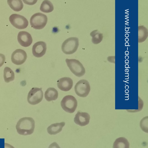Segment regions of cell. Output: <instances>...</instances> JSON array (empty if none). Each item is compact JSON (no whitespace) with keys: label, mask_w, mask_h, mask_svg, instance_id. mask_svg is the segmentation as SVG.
<instances>
[{"label":"cell","mask_w":148,"mask_h":148,"mask_svg":"<svg viewBox=\"0 0 148 148\" xmlns=\"http://www.w3.org/2000/svg\"><path fill=\"white\" fill-rule=\"evenodd\" d=\"M35 128V121L30 117H24L20 119L17 123L16 128L20 135L26 136L32 134Z\"/></svg>","instance_id":"6da1fadb"},{"label":"cell","mask_w":148,"mask_h":148,"mask_svg":"<svg viewBox=\"0 0 148 148\" xmlns=\"http://www.w3.org/2000/svg\"><path fill=\"white\" fill-rule=\"evenodd\" d=\"M79 45V39L77 38L70 37L65 40L62 43V50L65 54H72L77 50Z\"/></svg>","instance_id":"7a4b0ae2"},{"label":"cell","mask_w":148,"mask_h":148,"mask_svg":"<svg viewBox=\"0 0 148 148\" xmlns=\"http://www.w3.org/2000/svg\"><path fill=\"white\" fill-rule=\"evenodd\" d=\"M65 61L70 71L75 76L80 77L84 75L85 69L79 60L75 59L67 58Z\"/></svg>","instance_id":"3957f363"},{"label":"cell","mask_w":148,"mask_h":148,"mask_svg":"<svg viewBox=\"0 0 148 148\" xmlns=\"http://www.w3.org/2000/svg\"><path fill=\"white\" fill-rule=\"evenodd\" d=\"M47 22V17L46 15L40 12H37L31 17L30 22L33 28L37 29H43Z\"/></svg>","instance_id":"277c9868"},{"label":"cell","mask_w":148,"mask_h":148,"mask_svg":"<svg viewBox=\"0 0 148 148\" xmlns=\"http://www.w3.org/2000/svg\"><path fill=\"white\" fill-rule=\"evenodd\" d=\"M61 105L63 109L65 112L72 113L75 110L77 105L76 98L72 95L65 96L61 102Z\"/></svg>","instance_id":"5b68a950"},{"label":"cell","mask_w":148,"mask_h":148,"mask_svg":"<svg viewBox=\"0 0 148 148\" xmlns=\"http://www.w3.org/2000/svg\"><path fill=\"white\" fill-rule=\"evenodd\" d=\"M75 91L79 96L84 97L88 95L90 91V86L89 82L85 79L79 81L75 84Z\"/></svg>","instance_id":"8992f818"},{"label":"cell","mask_w":148,"mask_h":148,"mask_svg":"<svg viewBox=\"0 0 148 148\" xmlns=\"http://www.w3.org/2000/svg\"><path fill=\"white\" fill-rule=\"evenodd\" d=\"M43 97V92L42 88L34 87L32 88L28 93L27 100L32 105H35L40 103Z\"/></svg>","instance_id":"52a82bcc"},{"label":"cell","mask_w":148,"mask_h":148,"mask_svg":"<svg viewBox=\"0 0 148 148\" xmlns=\"http://www.w3.org/2000/svg\"><path fill=\"white\" fill-rule=\"evenodd\" d=\"M9 20L12 25L18 29H24L28 25V21L26 18L20 14H12L10 16Z\"/></svg>","instance_id":"ba28073f"},{"label":"cell","mask_w":148,"mask_h":148,"mask_svg":"<svg viewBox=\"0 0 148 148\" xmlns=\"http://www.w3.org/2000/svg\"><path fill=\"white\" fill-rule=\"evenodd\" d=\"M27 54L26 52L23 49H17L12 53L11 60L13 63L17 65H20L26 61Z\"/></svg>","instance_id":"9c48e42d"},{"label":"cell","mask_w":148,"mask_h":148,"mask_svg":"<svg viewBox=\"0 0 148 148\" xmlns=\"http://www.w3.org/2000/svg\"><path fill=\"white\" fill-rule=\"evenodd\" d=\"M47 50L46 43L39 41L35 43L32 47V53L33 55L37 58L42 57L45 54Z\"/></svg>","instance_id":"30bf717a"},{"label":"cell","mask_w":148,"mask_h":148,"mask_svg":"<svg viewBox=\"0 0 148 148\" xmlns=\"http://www.w3.org/2000/svg\"><path fill=\"white\" fill-rule=\"evenodd\" d=\"M17 40L20 45L25 47L30 46L33 41L31 35L29 33L24 31L19 32L17 36Z\"/></svg>","instance_id":"8fae6325"},{"label":"cell","mask_w":148,"mask_h":148,"mask_svg":"<svg viewBox=\"0 0 148 148\" xmlns=\"http://www.w3.org/2000/svg\"><path fill=\"white\" fill-rule=\"evenodd\" d=\"M90 119V116L88 113L79 111L75 116L74 121L77 125L84 126L89 123Z\"/></svg>","instance_id":"7c38bea8"},{"label":"cell","mask_w":148,"mask_h":148,"mask_svg":"<svg viewBox=\"0 0 148 148\" xmlns=\"http://www.w3.org/2000/svg\"><path fill=\"white\" fill-rule=\"evenodd\" d=\"M57 82L58 88L64 91L70 90L73 86V81L69 77H64L61 78L57 81Z\"/></svg>","instance_id":"4fadbf2b"},{"label":"cell","mask_w":148,"mask_h":148,"mask_svg":"<svg viewBox=\"0 0 148 148\" xmlns=\"http://www.w3.org/2000/svg\"><path fill=\"white\" fill-rule=\"evenodd\" d=\"M65 125V123L64 122L52 124L47 127V132L50 135L56 134L62 130V128Z\"/></svg>","instance_id":"5bb4252c"},{"label":"cell","mask_w":148,"mask_h":148,"mask_svg":"<svg viewBox=\"0 0 148 148\" xmlns=\"http://www.w3.org/2000/svg\"><path fill=\"white\" fill-rule=\"evenodd\" d=\"M58 92L53 88H48L45 92V98L48 101L56 100L58 98Z\"/></svg>","instance_id":"9a60e30c"},{"label":"cell","mask_w":148,"mask_h":148,"mask_svg":"<svg viewBox=\"0 0 148 148\" xmlns=\"http://www.w3.org/2000/svg\"><path fill=\"white\" fill-rule=\"evenodd\" d=\"M130 144L125 138L121 137L117 138L114 142L113 148H129Z\"/></svg>","instance_id":"2e32d148"},{"label":"cell","mask_w":148,"mask_h":148,"mask_svg":"<svg viewBox=\"0 0 148 148\" xmlns=\"http://www.w3.org/2000/svg\"><path fill=\"white\" fill-rule=\"evenodd\" d=\"M7 3L12 10L16 12L21 10L23 7L21 0H8Z\"/></svg>","instance_id":"e0dca14e"},{"label":"cell","mask_w":148,"mask_h":148,"mask_svg":"<svg viewBox=\"0 0 148 148\" xmlns=\"http://www.w3.org/2000/svg\"><path fill=\"white\" fill-rule=\"evenodd\" d=\"M148 36V29L143 25L138 26V42L141 43L144 42Z\"/></svg>","instance_id":"ac0fdd59"},{"label":"cell","mask_w":148,"mask_h":148,"mask_svg":"<svg viewBox=\"0 0 148 148\" xmlns=\"http://www.w3.org/2000/svg\"><path fill=\"white\" fill-rule=\"evenodd\" d=\"M3 77L5 82L6 83L12 81L14 79V73L10 68L6 67L3 71Z\"/></svg>","instance_id":"d6986e66"},{"label":"cell","mask_w":148,"mask_h":148,"mask_svg":"<svg viewBox=\"0 0 148 148\" xmlns=\"http://www.w3.org/2000/svg\"><path fill=\"white\" fill-rule=\"evenodd\" d=\"M90 35L92 37V42L94 44H98L102 40L103 34L97 29L92 31Z\"/></svg>","instance_id":"ffe728a7"},{"label":"cell","mask_w":148,"mask_h":148,"mask_svg":"<svg viewBox=\"0 0 148 148\" xmlns=\"http://www.w3.org/2000/svg\"><path fill=\"white\" fill-rule=\"evenodd\" d=\"M54 9L52 3L48 0H44L40 7V10L42 12L49 13L52 12Z\"/></svg>","instance_id":"44dd1931"},{"label":"cell","mask_w":148,"mask_h":148,"mask_svg":"<svg viewBox=\"0 0 148 148\" xmlns=\"http://www.w3.org/2000/svg\"><path fill=\"white\" fill-rule=\"evenodd\" d=\"M148 116L143 118L140 121V126L142 130L145 132L148 133Z\"/></svg>","instance_id":"7402d4cb"},{"label":"cell","mask_w":148,"mask_h":148,"mask_svg":"<svg viewBox=\"0 0 148 148\" xmlns=\"http://www.w3.org/2000/svg\"><path fill=\"white\" fill-rule=\"evenodd\" d=\"M5 60V55L0 53V67L4 63Z\"/></svg>","instance_id":"603a6c76"},{"label":"cell","mask_w":148,"mask_h":148,"mask_svg":"<svg viewBox=\"0 0 148 148\" xmlns=\"http://www.w3.org/2000/svg\"><path fill=\"white\" fill-rule=\"evenodd\" d=\"M24 3L29 5H33L36 3L37 0H23Z\"/></svg>","instance_id":"cb8c5ba5"},{"label":"cell","mask_w":148,"mask_h":148,"mask_svg":"<svg viewBox=\"0 0 148 148\" xmlns=\"http://www.w3.org/2000/svg\"><path fill=\"white\" fill-rule=\"evenodd\" d=\"M48 148H61L58 144L56 142H54L51 144Z\"/></svg>","instance_id":"d4e9b609"},{"label":"cell","mask_w":148,"mask_h":148,"mask_svg":"<svg viewBox=\"0 0 148 148\" xmlns=\"http://www.w3.org/2000/svg\"><path fill=\"white\" fill-rule=\"evenodd\" d=\"M4 148H15L11 145L7 143H4Z\"/></svg>","instance_id":"484cf974"}]
</instances>
